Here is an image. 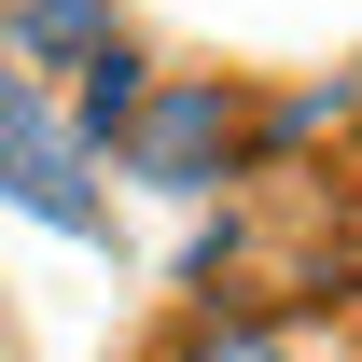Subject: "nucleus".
<instances>
[{
	"label": "nucleus",
	"mask_w": 362,
	"mask_h": 362,
	"mask_svg": "<svg viewBox=\"0 0 362 362\" xmlns=\"http://www.w3.org/2000/svg\"><path fill=\"white\" fill-rule=\"evenodd\" d=\"M237 126H251V112H237V84L181 70V84H153V98L126 112V139H112V153H126V181H153V195H209V181H223V153H237Z\"/></svg>",
	"instance_id": "f257e3e1"
},
{
	"label": "nucleus",
	"mask_w": 362,
	"mask_h": 362,
	"mask_svg": "<svg viewBox=\"0 0 362 362\" xmlns=\"http://www.w3.org/2000/svg\"><path fill=\"white\" fill-rule=\"evenodd\" d=\"M0 195H14L28 223H56V237H112V209L84 195V139H70V126H42L28 98L0 112Z\"/></svg>",
	"instance_id": "f03ea898"
},
{
	"label": "nucleus",
	"mask_w": 362,
	"mask_h": 362,
	"mask_svg": "<svg viewBox=\"0 0 362 362\" xmlns=\"http://www.w3.org/2000/svg\"><path fill=\"white\" fill-rule=\"evenodd\" d=\"M98 42H112L98 0H14V14H0V56H14V70H28V56H42V70H84Z\"/></svg>",
	"instance_id": "7ed1b4c3"
},
{
	"label": "nucleus",
	"mask_w": 362,
	"mask_h": 362,
	"mask_svg": "<svg viewBox=\"0 0 362 362\" xmlns=\"http://www.w3.org/2000/svg\"><path fill=\"white\" fill-rule=\"evenodd\" d=\"M139 98H153V70H139V42H126V28H112V42L84 56V98H70V139H84V153H112Z\"/></svg>",
	"instance_id": "20e7f679"
},
{
	"label": "nucleus",
	"mask_w": 362,
	"mask_h": 362,
	"mask_svg": "<svg viewBox=\"0 0 362 362\" xmlns=\"http://www.w3.org/2000/svg\"><path fill=\"white\" fill-rule=\"evenodd\" d=\"M168 362H293V349H279V320H251V307H195Z\"/></svg>",
	"instance_id": "39448f33"
},
{
	"label": "nucleus",
	"mask_w": 362,
	"mask_h": 362,
	"mask_svg": "<svg viewBox=\"0 0 362 362\" xmlns=\"http://www.w3.org/2000/svg\"><path fill=\"white\" fill-rule=\"evenodd\" d=\"M0 112H14V56H0Z\"/></svg>",
	"instance_id": "423d86ee"
}]
</instances>
